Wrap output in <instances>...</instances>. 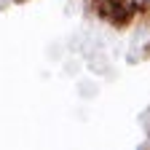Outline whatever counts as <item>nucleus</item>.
Masks as SVG:
<instances>
[{
  "mask_svg": "<svg viewBox=\"0 0 150 150\" xmlns=\"http://www.w3.org/2000/svg\"><path fill=\"white\" fill-rule=\"evenodd\" d=\"M97 3H99V0H97Z\"/></svg>",
  "mask_w": 150,
  "mask_h": 150,
  "instance_id": "f257e3e1",
  "label": "nucleus"
},
{
  "mask_svg": "<svg viewBox=\"0 0 150 150\" xmlns=\"http://www.w3.org/2000/svg\"><path fill=\"white\" fill-rule=\"evenodd\" d=\"M147 3H150V0H147Z\"/></svg>",
  "mask_w": 150,
  "mask_h": 150,
  "instance_id": "f03ea898",
  "label": "nucleus"
}]
</instances>
